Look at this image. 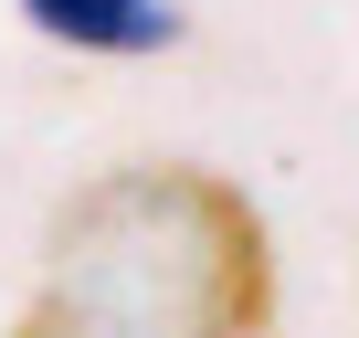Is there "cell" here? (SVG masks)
<instances>
[{
	"mask_svg": "<svg viewBox=\"0 0 359 338\" xmlns=\"http://www.w3.org/2000/svg\"><path fill=\"white\" fill-rule=\"evenodd\" d=\"M275 233L191 158L106 169L53 212L43 285L11 338H264Z\"/></svg>",
	"mask_w": 359,
	"mask_h": 338,
	"instance_id": "obj_1",
	"label": "cell"
},
{
	"mask_svg": "<svg viewBox=\"0 0 359 338\" xmlns=\"http://www.w3.org/2000/svg\"><path fill=\"white\" fill-rule=\"evenodd\" d=\"M22 22L74 43V53H169L180 43L169 0H22Z\"/></svg>",
	"mask_w": 359,
	"mask_h": 338,
	"instance_id": "obj_2",
	"label": "cell"
}]
</instances>
